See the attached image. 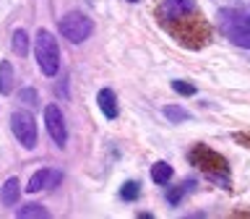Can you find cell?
I'll return each instance as SVG.
<instances>
[{"label":"cell","mask_w":250,"mask_h":219,"mask_svg":"<svg viewBox=\"0 0 250 219\" xmlns=\"http://www.w3.org/2000/svg\"><path fill=\"white\" fill-rule=\"evenodd\" d=\"M37 63L42 68L44 76H55L60 68V50H58V39L52 37V31L39 29L37 31Z\"/></svg>","instance_id":"1"},{"label":"cell","mask_w":250,"mask_h":219,"mask_svg":"<svg viewBox=\"0 0 250 219\" xmlns=\"http://www.w3.org/2000/svg\"><path fill=\"white\" fill-rule=\"evenodd\" d=\"M91 31H94V21L86 13H81V11H70V13H65L60 19V34L65 37L68 42H73V44L89 39Z\"/></svg>","instance_id":"2"},{"label":"cell","mask_w":250,"mask_h":219,"mask_svg":"<svg viewBox=\"0 0 250 219\" xmlns=\"http://www.w3.org/2000/svg\"><path fill=\"white\" fill-rule=\"evenodd\" d=\"M11 131L13 136L19 138V144L23 149H34L37 146V120L34 115L26 112V110H16L11 115Z\"/></svg>","instance_id":"3"},{"label":"cell","mask_w":250,"mask_h":219,"mask_svg":"<svg viewBox=\"0 0 250 219\" xmlns=\"http://www.w3.org/2000/svg\"><path fill=\"white\" fill-rule=\"evenodd\" d=\"M190 159H193L195 164H201V167L206 170L211 177L224 180L227 175H229V167H227V162H224L216 152H211V149H206V146H195L193 154H190Z\"/></svg>","instance_id":"4"},{"label":"cell","mask_w":250,"mask_h":219,"mask_svg":"<svg viewBox=\"0 0 250 219\" xmlns=\"http://www.w3.org/2000/svg\"><path fill=\"white\" fill-rule=\"evenodd\" d=\"M44 123H47V133L52 136V141L58 146H65L68 141V131H65V120L58 105H47L44 107Z\"/></svg>","instance_id":"5"},{"label":"cell","mask_w":250,"mask_h":219,"mask_svg":"<svg viewBox=\"0 0 250 219\" xmlns=\"http://www.w3.org/2000/svg\"><path fill=\"white\" fill-rule=\"evenodd\" d=\"M60 185V172L58 170H39L31 175L26 191L29 193H39V191H50V188Z\"/></svg>","instance_id":"6"},{"label":"cell","mask_w":250,"mask_h":219,"mask_svg":"<svg viewBox=\"0 0 250 219\" xmlns=\"http://www.w3.org/2000/svg\"><path fill=\"white\" fill-rule=\"evenodd\" d=\"M97 102H99V110H102V115L107 117V120H115L117 115H120V107H117V97H115V91L112 89H102L97 94Z\"/></svg>","instance_id":"7"},{"label":"cell","mask_w":250,"mask_h":219,"mask_svg":"<svg viewBox=\"0 0 250 219\" xmlns=\"http://www.w3.org/2000/svg\"><path fill=\"white\" fill-rule=\"evenodd\" d=\"M19 177H8L3 188H0V203L3 206H16L19 203V196H21V188H19Z\"/></svg>","instance_id":"8"},{"label":"cell","mask_w":250,"mask_h":219,"mask_svg":"<svg viewBox=\"0 0 250 219\" xmlns=\"http://www.w3.org/2000/svg\"><path fill=\"white\" fill-rule=\"evenodd\" d=\"M195 3L193 0H164V8L162 13L167 16V19H183L188 11H193Z\"/></svg>","instance_id":"9"},{"label":"cell","mask_w":250,"mask_h":219,"mask_svg":"<svg viewBox=\"0 0 250 219\" xmlns=\"http://www.w3.org/2000/svg\"><path fill=\"white\" fill-rule=\"evenodd\" d=\"M11 47L13 52L19 55V58H23V55H29V34L23 29H16L13 37H11Z\"/></svg>","instance_id":"10"},{"label":"cell","mask_w":250,"mask_h":219,"mask_svg":"<svg viewBox=\"0 0 250 219\" xmlns=\"http://www.w3.org/2000/svg\"><path fill=\"white\" fill-rule=\"evenodd\" d=\"M13 91V66L8 60L0 63V94H11Z\"/></svg>","instance_id":"11"},{"label":"cell","mask_w":250,"mask_h":219,"mask_svg":"<svg viewBox=\"0 0 250 219\" xmlns=\"http://www.w3.org/2000/svg\"><path fill=\"white\" fill-rule=\"evenodd\" d=\"M227 37L232 39L237 47H248L250 50V29H240V26H224Z\"/></svg>","instance_id":"12"},{"label":"cell","mask_w":250,"mask_h":219,"mask_svg":"<svg viewBox=\"0 0 250 219\" xmlns=\"http://www.w3.org/2000/svg\"><path fill=\"white\" fill-rule=\"evenodd\" d=\"M193 185H195V180H188V183H183V185H177V188H172V191H167V203H169V206H177L180 198H183L185 193L193 191Z\"/></svg>","instance_id":"13"},{"label":"cell","mask_w":250,"mask_h":219,"mask_svg":"<svg viewBox=\"0 0 250 219\" xmlns=\"http://www.w3.org/2000/svg\"><path fill=\"white\" fill-rule=\"evenodd\" d=\"M169 177H172V164H167V162H156L154 167H151V180H154V183L164 185Z\"/></svg>","instance_id":"14"},{"label":"cell","mask_w":250,"mask_h":219,"mask_svg":"<svg viewBox=\"0 0 250 219\" xmlns=\"http://www.w3.org/2000/svg\"><path fill=\"white\" fill-rule=\"evenodd\" d=\"M19 217L21 219H37V217L47 219V217H50V211H47L44 206H39V203H26V206L19 209Z\"/></svg>","instance_id":"15"},{"label":"cell","mask_w":250,"mask_h":219,"mask_svg":"<svg viewBox=\"0 0 250 219\" xmlns=\"http://www.w3.org/2000/svg\"><path fill=\"white\" fill-rule=\"evenodd\" d=\"M164 117H167L169 123H183V120H190V112H185V110L177 107V105H167L164 107Z\"/></svg>","instance_id":"16"},{"label":"cell","mask_w":250,"mask_h":219,"mask_svg":"<svg viewBox=\"0 0 250 219\" xmlns=\"http://www.w3.org/2000/svg\"><path fill=\"white\" fill-rule=\"evenodd\" d=\"M138 193H141V185H138V183H133V180H128V183L120 188L123 201H136V198H138Z\"/></svg>","instance_id":"17"},{"label":"cell","mask_w":250,"mask_h":219,"mask_svg":"<svg viewBox=\"0 0 250 219\" xmlns=\"http://www.w3.org/2000/svg\"><path fill=\"white\" fill-rule=\"evenodd\" d=\"M172 89H175L177 94H185V97L195 94V86H193V84H188V81H172Z\"/></svg>","instance_id":"18"},{"label":"cell","mask_w":250,"mask_h":219,"mask_svg":"<svg viewBox=\"0 0 250 219\" xmlns=\"http://www.w3.org/2000/svg\"><path fill=\"white\" fill-rule=\"evenodd\" d=\"M19 97L26 102V105H37V91H34V89H23Z\"/></svg>","instance_id":"19"},{"label":"cell","mask_w":250,"mask_h":219,"mask_svg":"<svg viewBox=\"0 0 250 219\" xmlns=\"http://www.w3.org/2000/svg\"><path fill=\"white\" fill-rule=\"evenodd\" d=\"M130 3H138V0H130Z\"/></svg>","instance_id":"20"}]
</instances>
